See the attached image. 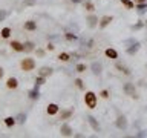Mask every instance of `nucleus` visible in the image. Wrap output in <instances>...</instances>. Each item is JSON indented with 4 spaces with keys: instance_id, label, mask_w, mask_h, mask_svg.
<instances>
[{
    "instance_id": "1",
    "label": "nucleus",
    "mask_w": 147,
    "mask_h": 138,
    "mask_svg": "<svg viewBox=\"0 0 147 138\" xmlns=\"http://www.w3.org/2000/svg\"><path fill=\"white\" fill-rule=\"evenodd\" d=\"M84 103L89 109H95L96 108V94L94 91H87L84 94Z\"/></svg>"
},
{
    "instance_id": "2",
    "label": "nucleus",
    "mask_w": 147,
    "mask_h": 138,
    "mask_svg": "<svg viewBox=\"0 0 147 138\" xmlns=\"http://www.w3.org/2000/svg\"><path fill=\"white\" fill-rule=\"evenodd\" d=\"M20 68H22V71H25V72L34 71V68H35V60H34V58H23L22 62H20Z\"/></svg>"
},
{
    "instance_id": "3",
    "label": "nucleus",
    "mask_w": 147,
    "mask_h": 138,
    "mask_svg": "<svg viewBox=\"0 0 147 138\" xmlns=\"http://www.w3.org/2000/svg\"><path fill=\"white\" fill-rule=\"evenodd\" d=\"M123 91H124V94L129 95L130 98H138V95H136V87L133 83H126V85L123 86Z\"/></svg>"
},
{
    "instance_id": "4",
    "label": "nucleus",
    "mask_w": 147,
    "mask_h": 138,
    "mask_svg": "<svg viewBox=\"0 0 147 138\" xmlns=\"http://www.w3.org/2000/svg\"><path fill=\"white\" fill-rule=\"evenodd\" d=\"M115 126H117L119 131H126L129 123H127V117L126 115H118L117 120H115Z\"/></svg>"
},
{
    "instance_id": "5",
    "label": "nucleus",
    "mask_w": 147,
    "mask_h": 138,
    "mask_svg": "<svg viewBox=\"0 0 147 138\" xmlns=\"http://www.w3.org/2000/svg\"><path fill=\"white\" fill-rule=\"evenodd\" d=\"M60 135H61V137H72L74 135V131H72L71 124L63 123L61 126H60Z\"/></svg>"
},
{
    "instance_id": "6",
    "label": "nucleus",
    "mask_w": 147,
    "mask_h": 138,
    "mask_svg": "<svg viewBox=\"0 0 147 138\" xmlns=\"http://www.w3.org/2000/svg\"><path fill=\"white\" fill-rule=\"evenodd\" d=\"M87 123L90 124V127H92V131H94V132H100V131H101L98 120H96L94 115H87Z\"/></svg>"
},
{
    "instance_id": "7",
    "label": "nucleus",
    "mask_w": 147,
    "mask_h": 138,
    "mask_svg": "<svg viewBox=\"0 0 147 138\" xmlns=\"http://www.w3.org/2000/svg\"><path fill=\"white\" fill-rule=\"evenodd\" d=\"M112 22H113V17L112 16H103V17L100 18L98 28H100V29H104V28H107Z\"/></svg>"
},
{
    "instance_id": "8",
    "label": "nucleus",
    "mask_w": 147,
    "mask_h": 138,
    "mask_svg": "<svg viewBox=\"0 0 147 138\" xmlns=\"http://www.w3.org/2000/svg\"><path fill=\"white\" fill-rule=\"evenodd\" d=\"M86 22H87V26H89L90 29L96 28V26H98V23H100L98 17H96L95 14H90V16H87V17H86Z\"/></svg>"
},
{
    "instance_id": "9",
    "label": "nucleus",
    "mask_w": 147,
    "mask_h": 138,
    "mask_svg": "<svg viewBox=\"0 0 147 138\" xmlns=\"http://www.w3.org/2000/svg\"><path fill=\"white\" fill-rule=\"evenodd\" d=\"M140 48H141V43H140V41H135V43H132L130 46H127L126 52H127L129 55H135L138 51H140Z\"/></svg>"
},
{
    "instance_id": "10",
    "label": "nucleus",
    "mask_w": 147,
    "mask_h": 138,
    "mask_svg": "<svg viewBox=\"0 0 147 138\" xmlns=\"http://www.w3.org/2000/svg\"><path fill=\"white\" fill-rule=\"evenodd\" d=\"M46 112H48V115H57L60 112V106L58 104H55V103H49L48 104V108H46Z\"/></svg>"
},
{
    "instance_id": "11",
    "label": "nucleus",
    "mask_w": 147,
    "mask_h": 138,
    "mask_svg": "<svg viewBox=\"0 0 147 138\" xmlns=\"http://www.w3.org/2000/svg\"><path fill=\"white\" fill-rule=\"evenodd\" d=\"M9 46H11V49H14L16 52H25L23 43H20V41H17V40H12L11 43H9Z\"/></svg>"
},
{
    "instance_id": "12",
    "label": "nucleus",
    "mask_w": 147,
    "mask_h": 138,
    "mask_svg": "<svg viewBox=\"0 0 147 138\" xmlns=\"http://www.w3.org/2000/svg\"><path fill=\"white\" fill-rule=\"evenodd\" d=\"M90 69H92V72H94L95 75H100L101 71H103V64H101L100 62H92Z\"/></svg>"
},
{
    "instance_id": "13",
    "label": "nucleus",
    "mask_w": 147,
    "mask_h": 138,
    "mask_svg": "<svg viewBox=\"0 0 147 138\" xmlns=\"http://www.w3.org/2000/svg\"><path fill=\"white\" fill-rule=\"evenodd\" d=\"M6 87L8 89H17L18 87V80L16 77H9L6 80Z\"/></svg>"
},
{
    "instance_id": "14",
    "label": "nucleus",
    "mask_w": 147,
    "mask_h": 138,
    "mask_svg": "<svg viewBox=\"0 0 147 138\" xmlns=\"http://www.w3.org/2000/svg\"><path fill=\"white\" fill-rule=\"evenodd\" d=\"M104 54H106V57L110 58V60H117L118 58V52H117V49H113V48H107L104 51Z\"/></svg>"
},
{
    "instance_id": "15",
    "label": "nucleus",
    "mask_w": 147,
    "mask_h": 138,
    "mask_svg": "<svg viewBox=\"0 0 147 138\" xmlns=\"http://www.w3.org/2000/svg\"><path fill=\"white\" fill-rule=\"evenodd\" d=\"M52 72H54V69H52V68L43 66V68H40L38 75H41V77H49V75H52Z\"/></svg>"
},
{
    "instance_id": "16",
    "label": "nucleus",
    "mask_w": 147,
    "mask_h": 138,
    "mask_svg": "<svg viewBox=\"0 0 147 138\" xmlns=\"http://www.w3.org/2000/svg\"><path fill=\"white\" fill-rule=\"evenodd\" d=\"M28 95H29L31 100H38L40 98V91H38V86H35L32 91L28 92Z\"/></svg>"
},
{
    "instance_id": "17",
    "label": "nucleus",
    "mask_w": 147,
    "mask_h": 138,
    "mask_svg": "<svg viewBox=\"0 0 147 138\" xmlns=\"http://www.w3.org/2000/svg\"><path fill=\"white\" fill-rule=\"evenodd\" d=\"M83 6H84L86 11H89V12H94L95 11V5L90 2V0H83Z\"/></svg>"
},
{
    "instance_id": "18",
    "label": "nucleus",
    "mask_w": 147,
    "mask_h": 138,
    "mask_svg": "<svg viewBox=\"0 0 147 138\" xmlns=\"http://www.w3.org/2000/svg\"><path fill=\"white\" fill-rule=\"evenodd\" d=\"M115 68H117V69H118L119 72L126 74V75H130V71H129V69H127L126 66H124L123 63H119V62H117V63H115Z\"/></svg>"
},
{
    "instance_id": "19",
    "label": "nucleus",
    "mask_w": 147,
    "mask_h": 138,
    "mask_svg": "<svg viewBox=\"0 0 147 138\" xmlns=\"http://www.w3.org/2000/svg\"><path fill=\"white\" fill-rule=\"evenodd\" d=\"M25 29H26V31H35V29H37V23H35L34 20L25 22Z\"/></svg>"
},
{
    "instance_id": "20",
    "label": "nucleus",
    "mask_w": 147,
    "mask_h": 138,
    "mask_svg": "<svg viewBox=\"0 0 147 138\" xmlns=\"http://www.w3.org/2000/svg\"><path fill=\"white\" fill-rule=\"evenodd\" d=\"M135 8H136L138 14H144L147 11V2L146 3H135Z\"/></svg>"
},
{
    "instance_id": "21",
    "label": "nucleus",
    "mask_w": 147,
    "mask_h": 138,
    "mask_svg": "<svg viewBox=\"0 0 147 138\" xmlns=\"http://www.w3.org/2000/svg\"><path fill=\"white\" fill-rule=\"evenodd\" d=\"M3 121H5V126H6V127H12L14 124L17 123V120H16V117H6Z\"/></svg>"
},
{
    "instance_id": "22",
    "label": "nucleus",
    "mask_w": 147,
    "mask_h": 138,
    "mask_svg": "<svg viewBox=\"0 0 147 138\" xmlns=\"http://www.w3.org/2000/svg\"><path fill=\"white\" fill-rule=\"evenodd\" d=\"M23 46H25V52H32V51L35 49V45L32 43V41H25Z\"/></svg>"
},
{
    "instance_id": "23",
    "label": "nucleus",
    "mask_w": 147,
    "mask_h": 138,
    "mask_svg": "<svg viewBox=\"0 0 147 138\" xmlns=\"http://www.w3.org/2000/svg\"><path fill=\"white\" fill-rule=\"evenodd\" d=\"M74 114V109H67V110H61V120H69Z\"/></svg>"
},
{
    "instance_id": "24",
    "label": "nucleus",
    "mask_w": 147,
    "mask_h": 138,
    "mask_svg": "<svg viewBox=\"0 0 147 138\" xmlns=\"http://www.w3.org/2000/svg\"><path fill=\"white\" fill-rule=\"evenodd\" d=\"M64 39H66L67 41H75L77 39H78V35L77 34H74V32H66V34H64Z\"/></svg>"
},
{
    "instance_id": "25",
    "label": "nucleus",
    "mask_w": 147,
    "mask_h": 138,
    "mask_svg": "<svg viewBox=\"0 0 147 138\" xmlns=\"http://www.w3.org/2000/svg\"><path fill=\"white\" fill-rule=\"evenodd\" d=\"M57 58L60 60V62H69V60H71V55H69L67 52H60Z\"/></svg>"
},
{
    "instance_id": "26",
    "label": "nucleus",
    "mask_w": 147,
    "mask_h": 138,
    "mask_svg": "<svg viewBox=\"0 0 147 138\" xmlns=\"http://www.w3.org/2000/svg\"><path fill=\"white\" fill-rule=\"evenodd\" d=\"M0 35H2V39H9V35H11V28H3L2 32H0Z\"/></svg>"
},
{
    "instance_id": "27",
    "label": "nucleus",
    "mask_w": 147,
    "mask_h": 138,
    "mask_svg": "<svg viewBox=\"0 0 147 138\" xmlns=\"http://www.w3.org/2000/svg\"><path fill=\"white\" fill-rule=\"evenodd\" d=\"M16 120H17V123L18 124H25V121H26V114H23V112H20L16 117Z\"/></svg>"
},
{
    "instance_id": "28",
    "label": "nucleus",
    "mask_w": 147,
    "mask_h": 138,
    "mask_svg": "<svg viewBox=\"0 0 147 138\" xmlns=\"http://www.w3.org/2000/svg\"><path fill=\"white\" fill-rule=\"evenodd\" d=\"M123 6H126L127 9H133L135 8V2H130V0H121Z\"/></svg>"
},
{
    "instance_id": "29",
    "label": "nucleus",
    "mask_w": 147,
    "mask_h": 138,
    "mask_svg": "<svg viewBox=\"0 0 147 138\" xmlns=\"http://www.w3.org/2000/svg\"><path fill=\"white\" fill-rule=\"evenodd\" d=\"M86 69H87V66H86L84 63H78L77 66H75V71L80 72V74H81V72H86Z\"/></svg>"
},
{
    "instance_id": "30",
    "label": "nucleus",
    "mask_w": 147,
    "mask_h": 138,
    "mask_svg": "<svg viewBox=\"0 0 147 138\" xmlns=\"http://www.w3.org/2000/svg\"><path fill=\"white\" fill-rule=\"evenodd\" d=\"M45 81H46V77H41V75H38L35 78V86H41V85H45Z\"/></svg>"
},
{
    "instance_id": "31",
    "label": "nucleus",
    "mask_w": 147,
    "mask_h": 138,
    "mask_svg": "<svg viewBox=\"0 0 147 138\" xmlns=\"http://www.w3.org/2000/svg\"><path fill=\"white\" fill-rule=\"evenodd\" d=\"M75 86L78 87V89H84V85H83L81 78H75Z\"/></svg>"
},
{
    "instance_id": "32",
    "label": "nucleus",
    "mask_w": 147,
    "mask_h": 138,
    "mask_svg": "<svg viewBox=\"0 0 147 138\" xmlns=\"http://www.w3.org/2000/svg\"><path fill=\"white\" fill-rule=\"evenodd\" d=\"M100 95H101V97H103V98H104V100H107V98H109V95H110V92H109L107 89H103V91H101V92H100Z\"/></svg>"
},
{
    "instance_id": "33",
    "label": "nucleus",
    "mask_w": 147,
    "mask_h": 138,
    "mask_svg": "<svg viewBox=\"0 0 147 138\" xmlns=\"http://www.w3.org/2000/svg\"><path fill=\"white\" fill-rule=\"evenodd\" d=\"M6 16H8V12L5 11V9H0V22H3L5 18H6Z\"/></svg>"
},
{
    "instance_id": "34",
    "label": "nucleus",
    "mask_w": 147,
    "mask_h": 138,
    "mask_svg": "<svg viewBox=\"0 0 147 138\" xmlns=\"http://www.w3.org/2000/svg\"><path fill=\"white\" fill-rule=\"evenodd\" d=\"M142 26H144V25H142V23H136V25L130 26V29H132V31H138V29H141Z\"/></svg>"
},
{
    "instance_id": "35",
    "label": "nucleus",
    "mask_w": 147,
    "mask_h": 138,
    "mask_svg": "<svg viewBox=\"0 0 147 138\" xmlns=\"http://www.w3.org/2000/svg\"><path fill=\"white\" fill-rule=\"evenodd\" d=\"M136 137H140V138H142V137H147V132L146 131H140L136 133Z\"/></svg>"
},
{
    "instance_id": "36",
    "label": "nucleus",
    "mask_w": 147,
    "mask_h": 138,
    "mask_svg": "<svg viewBox=\"0 0 147 138\" xmlns=\"http://www.w3.org/2000/svg\"><path fill=\"white\" fill-rule=\"evenodd\" d=\"M55 49V46L52 43H48V46H46V51H54Z\"/></svg>"
},
{
    "instance_id": "37",
    "label": "nucleus",
    "mask_w": 147,
    "mask_h": 138,
    "mask_svg": "<svg viewBox=\"0 0 147 138\" xmlns=\"http://www.w3.org/2000/svg\"><path fill=\"white\" fill-rule=\"evenodd\" d=\"M37 55H38V57H43V55H45V51H43V49H37Z\"/></svg>"
},
{
    "instance_id": "38",
    "label": "nucleus",
    "mask_w": 147,
    "mask_h": 138,
    "mask_svg": "<svg viewBox=\"0 0 147 138\" xmlns=\"http://www.w3.org/2000/svg\"><path fill=\"white\" fill-rule=\"evenodd\" d=\"M135 39H129V40H126V41H124V43H126V45H132V43H135Z\"/></svg>"
},
{
    "instance_id": "39",
    "label": "nucleus",
    "mask_w": 147,
    "mask_h": 138,
    "mask_svg": "<svg viewBox=\"0 0 147 138\" xmlns=\"http://www.w3.org/2000/svg\"><path fill=\"white\" fill-rule=\"evenodd\" d=\"M3 74H5V71H3V68L0 66V80H2V77H3Z\"/></svg>"
},
{
    "instance_id": "40",
    "label": "nucleus",
    "mask_w": 147,
    "mask_h": 138,
    "mask_svg": "<svg viewBox=\"0 0 147 138\" xmlns=\"http://www.w3.org/2000/svg\"><path fill=\"white\" fill-rule=\"evenodd\" d=\"M133 2H135V3H146L147 0H133Z\"/></svg>"
},
{
    "instance_id": "41",
    "label": "nucleus",
    "mask_w": 147,
    "mask_h": 138,
    "mask_svg": "<svg viewBox=\"0 0 147 138\" xmlns=\"http://www.w3.org/2000/svg\"><path fill=\"white\" fill-rule=\"evenodd\" d=\"M72 3H80V2H83V0H71Z\"/></svg>"
}]
</instances>
